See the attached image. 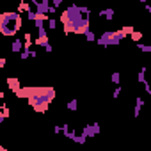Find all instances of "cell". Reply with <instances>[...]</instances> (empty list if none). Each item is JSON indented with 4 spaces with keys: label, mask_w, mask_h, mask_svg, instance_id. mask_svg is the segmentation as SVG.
I'll use <instances>...</instances> for the list:
<instances>
[{
    "label": "cell",
    "mask_w": 151,
    "mask_h": 151,
    "mask_svg": "<svg viewBox=\"0 0 151 151\" xmlns=\"http://www.w3.org/2000/svg\"><path fill=\"white\" fill-rule=\"evenodd\" d=\"M144 75H146V68H142V69L139 71V77H137V80H139L140 84H146V78H144Z\"/></svg>",
    "instance_id": "5bb4252c"
},
{
    "label": "cell",
    "mask_w": 151,
    "mask_h": 151,
    "mask_svg": "<svg viewBox=\"0 0 151 151\" xmlns=\"http://www.w3.org/2000/svg\"><path fill=\"white\" fill-rule=\"evenodd\" d=\"M121 91H123V87H117V89L114 91V94H112V96H114V98H117V96L121 94Z\"/></svg>",
    "instance_id": "603a6c76"
},
{
    "label": "cell",
    "mask_w": 151,
    "mask_h": 151,
    "mask_svg": "<svg viewBox=\"0 0 151 151\" xmlns=\"http://www.w3.org/2000/svg\"><path fill=\"white\" fill-rule=\"evenodd\" d=\"M112 82H114V84H119V73H117V71L112 75Z\"/></svg>",
    "instance_id": "7402d4cb"
},
{
    "label": "cell",
    "mask_w": 151,
    "mask_h": 151,
    "mask_svg": "<svg viewBox=\"0 0 151 151\" xmlns=\"http://www.w3.org/2000/svg\"><path fill=\"white\" fill-rule=\"evenodd\" d=\"M7 84H9V87H11V89H13L14 93H16V91L20 89V82H18L16 78H9V80H7Z\"/></svg>",
    "instance_id": "30bf717a"
},
{
    "label": "cell",
    "mask_w": 151,
    "mask_h": 151,
    "mask_svg": "<svg viewBox=\"0 0 151 151\" xmlns=\"http://www.w3.org/2000/svg\"><path fill=\"white\" fill-rule=\"evenodd\" d=\"M53 98H55V91L52 87H32V94H30L29 101L34 107V110L45 112Z\"/></svg>",
    "instance_id": "6da1fadb"
},
{
    "label": "cell",
    "mask_w": 151,
    "mask_h": 151,
    "mask_svg": "<svg viewBox=\"0 0 151 151\" xmlns=\"http://www.w3.org/2000/svg\"><path fill=\"white\" fill-rule=\"evenodd\" d=\"M45 22H46V16H37L36 22H34L36 29H37V30H39V29H45Z\"/></svg>",
    "instance_id": "52a82bcc"
},
{
    "label": "cell",
    "mask_w": 151,
    "mask_h": 151,
    "mask_svg": "<svg viewBox=\"0 0 151 151\" xmlns=\"http://www.w3.org/2000/svg\"><path fill=\"white\" fill-rule=\"evenodd\" d=\"M11 50H13L14 53L22 52V50H23V41H22V39H14V41H13V46H11Z\"/></svg>",
    "instance_id": "8992f818"
},
{
    "label": "cell",
    "mask_w": 151,
    "mask_h": 151,
    "mask_svg": "<svg viewBox=\"0 0 151 151\" xmlns=\"http://www.w3.org/2000/svg\"><path fill=\"white\" fill-rule=\"evenodd\" d=\"M55 27H57V20H55V18H48V29L53 30Z\"/></svg>",
    "instance_id": "e0dca14e"
},
{
    "label": "cell",
    "mask_w": 151,
    "mask_h": 151,
    "mask_svg": "<svg viewBox=\"0 0 151 151\" xmlns=\"http://www.w3.org/2000/svg\"><path fill=\"white\" fill-rule=\"evenodd\" d=\"M144 91H146V93H147V94H151V87H149V86H147V82H146V84H144Z\"/></svg>",
    "instance_id": "d4e9b609"
},
{
    "label": "cell",
    "mask_w": 151,
    "mask_h": 151,
    "mask_svg": "<svg viewBox=\"0 0 151 151\" xmlns=\"http://www.w3.org/2000/svg\"><path fill=\"white\" fill-rule=\"evenodd\" d=\"M142 105H144V100H142V98H137V103H135V109H133V116H135V117L140 114V109H142Z\"/></svg>",
    "instance_id": "ba28073f"
},
{
    "label": "cell",
    "mask_w": 151,
    "mask_h": 151,
    "mask_svg": "<svg viewBox=\"0 0 151 151\" xmlns=\"http://www.w3.org/2000/svg\"><path fill=\"white\" fill-rule=\"evenodd\" d=\"M20 57H22L23 60H25V59H29V57H30V50H27V48H23V50L20 52Z\"/></svg>",
    "instance_id": "2e32d148"
},
{
    "label": "cell",
    "mask_w": 151,
    "mask_h": 151,
    "mask_svg": "<svg viewBox=\"0 0 151 151\" xmlns=\"http://www.w3.org/2000/svg\"><path fill=\"white\" fill-rule=\"evenodd\" d=\"M6 66V59H0V68H4Z\"/></svg>",
    "instance_id": "83f0119b"
},
{
    "label": "cell",
    "mask_w": 151,
    "mask_h": 151,
    "mask_svg": "<svg viewBox=\"0 0 151 151\" xmlns=\"http://www.w3.org/2000/svg\"><path fill=\"white\" fill-rule=\"evenodd\" d=\"M84 18H89V16H84V14L80 13V7H78V6H69V7L60 14V22H62V25H64V32H66V34H68V32H77V29H78V25H80V22H82Z\"/></svg>",
    "instance_id": "7a4b0ae2"
},
{
    "label": "cell",
    "mask_w": 151,
    "mask_h": 151,
    "mask_svg": "<svg viewBox=\"0 0 151 151\" xmlns=\"http://www.w3.org/2000/svg\"><path fill=\"white\" fill-rule=\"evenodd\" d=\"M45 52H52V45H46L45 46Z\"/></svg>",
    "instance_id": "4316f807"
},
{
    "label": "cell",
    "mask_w": 151,
    "mask_h": 151,
    "mask_svg": "<svg viewBox=\"0 0 151 151\" xmlns=\"http://www.w3.org/2000/svg\"><path fill=\"white\" fill-rule=\"evenodd\" d=\"M66 107H68V110H71V112H73V110H77V107H78V100H71Z\"/></svg>",
    "instance_id": "8fae6325"
},
{
    "label": "cell",
    "mask_w": 151,
    "mask_h": 151,
    "mask_svg": "<svg viewBox=\"0 0 151 151\" xmlns=\"http://www.w3.org/2000/svg\"><path fill=\"white\" fill-rule=\"evenodd\" d=\"M0 151H4V147H2V146H0Z\"/></svg>",
    "instance_id": "f546056e"
},
{
    "label": "cell",
    "mask_w": 151,
    "mask_h": 151,
    "mask_svg": "<svg viewBox=\"0 0 151 151\" xmlns=\"http://www.w3.org/2000/svg\"><path fill=\"white\" fill-rule=\"evenodd\" d=\"M98 133H100V123L87 124V126L82 128V135H86V137H94V135H98Z\"/></svg>",
    "instance_id": "5b68a950"
},
{
    "label": "cell",
    "mask_w": 151,
    "mask_h": 151,
    "mask_svg": "<svg viewBox=\"0 0 151 151\" xmlns=\"http://www.w3.org/2000/svg\"><path fill=\"white\" fill-rule=\"evenodd\" d=\"M30 6H34V13H36L37 16H46V14H48V7H50V2H48V0H41V2L34 0Z\"/></svg>",
    "instance_id": "277c9868"
},
{
    "label": "cell",
    "mask_w": 151,
    "mask_h": 151,
    "mask_svg": "<svg viewBox=\"0 0 151 151\" xmlns=\"http://www.w3.org/2000/svg\"><path fill=\"white\" fill-rule=\"evenodd\" d=\"M55 13H57V9H55V7H52V6H50V7H48V14H55Z\"/></svg>",
    "instance_id": "cb8c5ba5"
},
{
    "label": "cell",
    "mask_w": 151,
    "mask_h": 151,
    "mask_svg": "<svg viewBox=\"0 0 151 151\" xmlns=\"http://www.w3.org/2000/svg\"><path fill=\"white\" fill-rule=\"evenodd\" d=\"M36 18H37V14H36L34 11H29V13H27V20H30V22H36Z\"/></svg>",
    "instance_id": "ac0fdd59"
},
{
    "label": "cell",
    "mask_w": 151,
    "mask_h": 151,
    "mask_svg": "<svg viewBox=\"0 0 151 151\" xmlns=\"http://www.w3.org/2000/svg\"><path fill=\"white\" fill-rule=\"evenodd\" d=\"M4 119H6V116H4V114H2V112H0V123H2V121H4Z\"/></svg>",
    "instance_id": "f1b7e54d"
},
{
    "label": "cell",
    "mask_w": 151,
    "mask_h": 151,
    "mask_svg": "<svg viewBox=\"0 0 151 151\" xmlns=\"http://www.w3.org/2000/svg\"><path fill=\"white\" fill-rule=\"evenodd\" d=\"M53 132H55V133H60V132H62V128L57 124V126H53Z\"/></svg>",
    "instance_id": "484cf974"
},
{
    "label": "cell",
    "mask_w": 151,
    "mask_h": 151,
    "mask_svg": "<svg viewBox=\"0 0 151 151\" xmlns=\"http://www.w3.org/2000/svg\"><path fill=\"white\" fill-rule=\"evenodd\" d=\"M137 48H139L140 52H146V53H147V52H151V46H149V45H142V43H137Z\"/></svg>",
    "instance_id": "9a60e30c"
},
{
    "label": "cell",
    "mask_w": 151,
    "mask_h": 151,
    "mask_svg": "<svg viewBox=\"0 0 151 151\" xmlns=\"http://www.w3.org/2000/svg\"><path fill=\"white\" fill-rule=\"evenodd\" d=\"M50 6L57 9V7H60V6H62V0H52V4H50Z\"/></svg>",
    "instance_id": "44dd1931"
},
{
    "label": "cell",
    "mask_w": 151,
    "mask_h": 151,
    "mask_svg": "<svg viewBox=\"0 0 151 151\" xmlns=\"http://www.w3.org/2000/svg\"><path fill=\"white\" fill-rule=\"evenodd\" d=\"M20 11H25V13L32 11V9H30V4H20Z\"/></svg>",
    "instance_id": "d6986e66"
},
{
    "label": "cell",
    "mask_w": 151,
    "mask_h": 151,
    "mask_svg": "<svg viewBox=\"0 0 151 151\" xmlns=\"http://www.w3.org/2000/svg\"><path fill=\"white\" fill-rule=\"evenodd\" d=\"M130 36H132V39H133V41H139V39L142 37V34H140V32H135V30H133Z\"/></svg>",
    "instance_id": "ffe728a7"
},
{
    "label": "cell",
    "mask_w": 151,
    "mask_h": 151,
    "mask_svg": "<svg viewBox=\"0 0 151 151\" xmlns=\"http://www.w3.org/2000/svg\"><path fill=\"white\" fill-rule=\"evenodd\" d=\"M20 29H22V16H20V13L0 14V34L14 36Z\"/></svg>",
    "instance_id": "3957f363"
},
{
    "label": "cell",
    "mask_w": 151,
    "mask_h": 151,
    "mask_svg": "<svg viewBox=\"0 0 151 151\" xmlns=\"http://www.w3.org/2000/svg\"><path fill=\"white\" fill-rule=\"evenodd\" d=\"M84 36H86V39H87L89 43H93V41H96V36H94V32H93V30H87V32H86Z\"/></svg>",
    "instance_id": "7c38bea8"
},
{
    "label": "cell",
    "mask_w": 151,
    "mask_h": 151,
    "mask_svg": "<svg viewBox=\"0 0 151 151\" xmlns=\"http://www.w3.org/2000/svg\"><path fill=\"white\" fill-rule=\"evenodd\" d=\"M100 16H103V18H107V20H112V18H114V9H103V11L100 13Z\"/></svg>",
    "instance_id": "9c48e42d"
},
{
    "label": "cell",
    "mask_w": 151,
    "mask_h": 151,
    "mask_svg": "<svg viewBox=\"0 0 151 151\" xmlns=\"http://www.w3.org/2000/svg\"><path fill=\"white\" fill-rule=\"evenodd\" d=\"M73 140H75V142H78V144H86V140H87V137L80 133V135H75V139H73Z\"/></svg>",
    "instance_id": "4fadbf2b"
}]
</instances>
